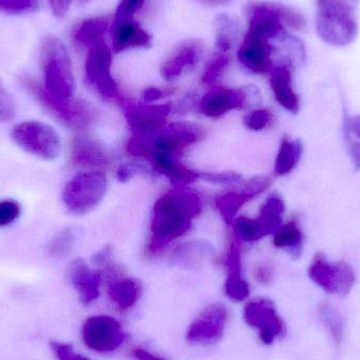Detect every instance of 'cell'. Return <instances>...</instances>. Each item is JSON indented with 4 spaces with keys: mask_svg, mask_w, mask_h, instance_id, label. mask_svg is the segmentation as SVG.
I'll use <instances>...</instances> for the list:
<instances>
[{
    "mask_svg": "<svg viewBox=\"0 0 360 360\" xmlns=\"http://www.w3.org/2000/svg\"><path fill=\"white\" fill-rule=\"evenodd\" d=\"M70 160L75 167L103 172L114 164L113 153L109 148L86 132H78L72 139Z\"/></svg>",
    "mask_w": 360,
    "mask_h": 360,
    "instance_id": "obj_13",
    "label": "cell"
},
{
    "mask_svg": "<svg viewBox=\"0 0 360 360\" xmlns=\"http://www.w3.org/2000/svg\"><path fill=\"white\" fill-rule=\"evenodd\" d=\"M199 179L210 184L220 186H235L243 184V177L236 172L224 171V172H199Z\"/></svg>",
    "mask_w": 360,
    "mask_h": 360,
    "instance_id": "obj_40",
    "label": "cell"
},
{
    "mask_svg": "<svg viewBox=\"0 0 360 360\" xmlns=\"http://www.w3.org/2000/svg\"><path fill=\"white\" fill-rule=\"evenodd\" d=\"M117 101L132 134H150L160 130L168 124L167 120L173 112L170 103H136L122 97Z\"/></svg>",
    "mask_w": 360,
    "mask_h": 360,
    "instance_id": "obj_10",
    "label": "cell"
},
{
    "mask_svg": "<svg viewBox=\"0 0 360 360\" xmlns=\"http://www.w3.org/2000/svg\"><path fill=\"white\" fill-rule=\"evenodd\" d=\"M302 153L304 146L300 139L283 137L275 158L274 174L277 177H285L291 174L300 165Z\"/></svg>",
    "mask_w": 360,
    "mask_h": 360,
    "instance_id": "obj_29",
    "label": "cell"
},
{
    "mask_svg": "<svg viewBox=\"0 0 360 360\" xmlns=\"http://www.w3.org/2000/svg\"><path fill=\"white\" fill-rule=\"evenodd\" d=\"M205 129L188 122H172L150 134L136 135L128 139L126 151L133 158L151 162L156 158L179 160L193 146L202 141Z\"/></svg>",
    "mask_w": 360,
    "mask_h": 360,
    "instance_id": "obj_2",
    "label": "cell"
},
{
    "mask_svg": "<svg viewBox=\"0 0 360 360\" xmlns=\"http://www.w3.org/2000/svg\"><path fill=\"white\" fill-rule=\"evenodd\" d=\"M11 139L21 150L40 160H53L60 154V137L56 131L37 120L16 124L11 131Z\"/></svg>",
    "mask_w": 360,
    "mask_h": 360,
    "instance_id": "obj_7",
    "label": "cell"
},
{
    "mask_svg": "<svg viewBox=\"0 0 360 360\" xmlns=\"http://www.w3.org/2000/svg\"><path fill=\"white\" fill-rule=\"evenodd\" d=\"M112 256H113V248L110 245H105V247L101 248V250H98V251L92 256L93 266L99 268V270L105 268L110 262H113Z\"/></svg>",
    "mask_w": 360,
    "mask_h": 360,
    "instance_id": "obj_46",
    "label": "cell"
},
{
    "mask_svg": "<svg viewBox=\"0 0 360 360\" xmlns=\"http://www.w3.org/2000/svg\"><path fill=\"white\" fill-rule=\"evenodd\" d=\"M274 4L283 25L294 31H304L306 29V18L300 11L292 8V6H285V4H278V2H274Z\"/></svg>",
    "mask_w": 360,
    "mask_h": 360,
    "instance_id": "obj_37",
    "label": "cell"
},
{
    "mask_svg": "<svg viewBox=\"0 0 360 360\" xmlns=\"http://www.w3.org/2000/svg\"><path fill=\"white\" fill-rule=\"evenodd\" d=\"M345 139L353 137L360 141V114L359 115L345 116L344 120Z\"/></svg>",
    "mask_w": 360,
    "mask_h": 360,
    "instance_id": "obj_45",
    "label": "cell"
},
{
    "mask_svg": "<svg viewBox=\"0 0 360 360\" xmlns=\"http://www.w3.org/2000/svg\"><path fill=\"white\" fill-rule=\"evenodd\" d=\"M20 205L16 201L11 199L0 201V228L13 224L20 216Z\"/></svg>",
    "mask_w": 360,
    "mask_h": 360,
    "instance_id": "obj_43",
    "label": "cell"
},
{
    "mask_svg": "<svg viewBox=\"0 0 360 360\" xmlns=\"http://www.w3.org/2000/svg\"><path fill=\"white\" fill-rule=\"evenodd\" d=\"M108 188L109 179L103 171H82L65 184L61 199L70 213L86 215L103 202Z\"/></svg>",
    "mask_w": 360,
    "mask_h": 360,
    "instance_id": "obj_6",
    "label": "cell"
},
{
    "mask_svg": "<svg viewBox=\"0 0 360 360\" xmlns=\"http://www.w3.org/2000/svg\"><path fill=\"white\" fill-rule=\"evenodd\" d=\"M201 4H205L207 6H224V4H228L231 0H198Z\"/></svg>",
    "mask_w": 360,
    "mask_h": 360,
    "instance_id": "obj_52",
    "label": "cell"
},
{
    "mask_svg": "<svg viewBox=\"0 0 360 360\" xmlns=\"http://www.w3.org/2000/svg\"><path fill=\"white\" fill-rule=\"evenodd\" d=\"M275 122V116L272 111L269 109H255L249 112L243 117V124L248 130L253 132H262L268 130L273 126Z\"/></svg>",
    "mask_w": 360,
    "mask_h": 360,
    "instance_id": "obj_35",
    "label": "cell"
},
{
    "mask_svg": "<svg viewBox=\"0 0 360 360\" xmlns=\"http://www.w3.org/2000/svg\"><path fill=\"white\" fill-rule=\"evenodd\" d=\"M319 316L333 342L336 345L342 344L346 330L342 312L330 302H323L319 307Z\"/></svg>",
    "mask_w": 360,
    "mask_h": 360,
    "instance_id": "obj_32",
    "label": "cell"
},
{
    "mask_svg": "<svg viewBox=\"0 0 360 360\" xmlns=\"http://www.w3.org/2000/svg\"><path fill=\"white\" fill-rule=\"evenodd\" d=\"M112 44L115 53H122L130 49L149 48L152 36L141 27L134 19L112 20Z\"/></svg>",
    "mask_w": 360,
    "mask_h": 360,
    "instance_id": "obj_24",
    "label": "cell"
},
{
    "mask_svg": "<svg viewBox=\"0 0 360 360\" xmlns=\"http://www.w3.org/2000/svg\"><path fill=\"white\" fill-rule=\"evenodd\" d=\"M75 243V234L71 229H65L57 233L48 245L49 255L52 257H63L70 254Z\"/></svg>",
    "mask_w": 360,
    "mask_h": 360,
    "instance_id": "obj_36",
    "label": "cell"
},
{
    "mask_svg": "<svg viewBox=\"0 0 360 360\" xmlns=\"http://www.w3.org/2000/svg\"><path fill=\"white\" fill-rule=\"evenodd\" d=\"M48 1L52 8L53 14L58 18H61L69 12L73 0H48Z\"/></svg>",
    "mask_w": 360,
    "mask_h": 360,
    "instance_id": "obj_49",
    "label": "cell"
},
{
    "mask_svg": "<svg viewBox=\"0 0 360 360\" xmlns=\"http://www.w3.org/2000/svg\"><path fill=\"white\" fill-rule=\"evenodd\" d=\"M229 65H230V57H229V55L216 52L212 56V58L207 61V65H205L202 77H201L203 84H215L224 75V72L228 69Z\"/></svg>",
    "mask_w": 360,
    "mask_h": 360,
    "instance_id": "obj_34",
    "label": "cell"
},
{
    "mask_svg": "<svg viewBox=\"0 0 360 360\" xmlns=\"http://www.w3.org/2000/svg\"><path fill=\"white\" fill-rule=\"evenodd\" d=\"M273 245L277 249L287 252L291 257L298 258L304 247V232L297 219L281 224L273 234Z\"/></svg>",
    "mask_w": 360,
    "mask_h": 360,
    "instance_id": "obj_30",
    "label": "cell"
},
{
    "mask_svg": "<svg viewBox=\"0 0 360 360\" xmlns=\"http://www.w3.org/2000/svg\"><path fill=\"white\" fill-rule=\"evenodd\" d=\"M285 205L283 197L277 193H272L266 197L256 216L259 226H262L264 235H273L283 224Z\"/></svg>",
    "mask_w": 360,
    "mask_h": 360,
    "instance_id": "obj_28",
    "label": "cell"
},
{
    "mask_svg": "<svg viewBox=\"0 0 360 360\" xmlns=\"http://www.w3.org/2000/svg\"><path fill=\"white\" fill-rule=\"evenodd\" d=\"M347 145H348L349 156L355 171H360V141L353 139V137H347Z\"/></svg>",
    "mask_w": 360,
    "mask_h": 360,
    "instance_id": "obj_47",
    "label": "cell"
},
{
    "mask_svg": "<svg viewBox=\"0 0 360 360\" xmlns=\"http://www.w3.org/2000/svg\"><path fill=\"white\" fill-rule=\"evenodd\" d=\"M39 8V0H0V14H31Z\"/></svg>",
    "mask_w": 360,
    "mask_h": 360,
    "instance_id": "obj_39",
    "label": "cell"
},
{
    "mask_svg": "<svg viewBox=\"0 0 360 360\" xmlns=\"http://www.w3.org/2000/svg\"><path fill=\"white\" fill-rule=\"evenodd\" d=\"M22 88L59 124L77 132H86L96 122L97 111L90 103L80 98L60 99L53 96L34 78L22 76Z\"/></svg>",
    "mask_w": 360,
    "mask_h": 360,
    "instance_id": "obj_3",
    "label": "cell"
},
{
    "mask_svg": "<svg viewBox=\"0 0 360 360\" xmlns=\"http://www.w3.org/2000/svg\"><path fill=\"white\" fill-rule=\"evenodd\" d=\"M202 198L186 188L174 186L155 201L150 222V254L162 250L181 238L192 228L193 222L201 213Z\"/></svg>",
    "mask_w": 360,
    "mask_h": 360,
    "instance_id": "obj_1",
    "label": "cell"
},
{
    "mask_svg": "<svg viewBox=\"0 0 360 360\" xmlns=\"http://www.w3.org/2000/svg\"><path fill=\"white\" fill-rule=\"evenodd\" d=\"M251 94L248 89L212 86L197 103V110L205 117L218 120L235 110L249 105Z\"/></svg>",
    "mask_w": 360,
    "mask_h": 360,
    "instance_id": "obj_14",
    "label": "cell"
},
{
    "mask_svg": "<svg viewBox=\"0 0 360 360\" xmlns=\"http://www.w3.org/2000/svg\"><path fill=\"white\" fill-rule=\"evenodd\" d=\"M135 359L137 360H166L164 357L158 356V355L152 354L149 351H146L145 349L137 348L133 351Z\"/></svg>",
    "mask_w": 360,
    "mask_h": 360,
    "instance_id": "obj_51",
    "label": "cell"
},
{
    "mask_svg": "<svg viewBox=\"0 0 360 360\" xmlns=\"http://www.w3.org/2000/svg\"><path fill=\"white\" fill-rule=\"evenodd\" d=\"M270 86L275 101L285 111L297 114L300 110V98L293 86L291 65L289 63L274 65L270 73Z\"/></svg>",
    "mask_w": 360,
    "mask_h": 360,
    "instance_id": "obj_23",
    "label": "cell"
},
{
    "mask_svg": "<svg viewBox=\"0 0 360 360\" xmlns=\"http://www.w3.org/2000/svg\"><path fill=\"white\" fill-rule=\"evenodd\" d=\"M229 311L221 304H210L191 323L186 331V342L193 345H213L224 335Z\"/></svg>",
    "mask_w": 360,
    "mask_h": 360,
    "instance_id": "obj_15",
    "label": "cell"
},
{
    "mask_svg": "<svg viewBox=\"0 0 360 360\" xmlns=\"http://www.w3.org/2000/svg\"><path fill=\"white\" fill-rule=\"evenodd\" d=\"M315 27L319 37L333 46H348L359 34L356 15L347 0H316Z\"/></svg>",
    "mask_w": 360,
    "mask_h": 360,
    "instance_id": "obj_4",
    "label": "cell"
},
{
    "mask_svg": "<svg viewBox=\"0 0 360 360\" xmlns=\"http://www.w3.org/2000/svg\"><path fill=\"white\" fill-rule=\"evenodd\" d=\"M82 335L86 346L98 353L113 352L126 340L120 323L107 315L86 319L82 326Z\"/></svg>",
    "mask_w": 360,
    "mask_h": 360,
    "instance_id": "obj_12",
    "label": "cell"
},
{
    "mask_svg": "<svg viewBox=\"0 0 360 360\" xmlns=\"http://www.w3.org/2000/svg\"><path fill=\"white\" fill-rule=\"evenodd\" d=\"M78 1H80V2H86V1H89V0H78Z\"/></svg>",
    "mask_w": 360,
    "mask_h": 360,
    "instance_id": "obj_53",
    "label": "cell"
},
{
    "mask_svg": "<svg viewBox=\"0 0 360 360\" xmlns=\"http://www.w3.org/2000/svg\"><path fill=\"white\" fill-rule=\"evenodd\" d=\"M145 2L146 0H120L112 20L120 21L133 19V16L136 14L137 11L143 8Z\"/></svg>",
    "mask_w": 360,
    "mask_h": 360,
    "instance_id": "obj_41",
    "label": "cell"
},
{
    "mask_svg": "<svg viewBox=\"0 0 360 360\" xmlns=\"http://www.w3.org/2000/svg\"><path fill=\"white\" fill-rule=\"evenodd\" d=\"M231 226H232L233 237L241 243H257L266 237L255 217L237 216L233 220Z\"/></svg>",
    "mask_w": 360,
    "mask_h": 360,
    "instance_id": "obj_33",
    "label": "cell"
},
{
    "mask_svg": "<svg viewBox=\"0 0 360 360\" xmlns=\"http://www.w3.org/2000/svg\"><path fill=\"white\" fill-rule=\"evenodd\" d=\"M238 23L229 15H219L215 20L216 52L228 54L236 44L238 37Z\"/></svg>",
    "mask_w": 360,
    "mask_h": 360,
    "instance_id": "obj_31",
    "label": "cell"
},
{
    "mask_svg": "<svg viewBox=\"0 0 360 360\" xmlns=\"http://www.w3.org/2000/svg\"><path fill=\"white\" fill-rule=\"evenodd\" d=\"M154 173L170 180L174 186L186 188L199 179V172L184 166L179 160L170 158H156L149 162Z\"/></svg>",
    "mask_w": 360,
    "mask_h": 360,
    "instance_id": "obj_25",
    "label": "cell"
},
{
    "mask_svg": "<svg viewBox=\"0 0 360 360\" xmlns=\"http://www.w3.org/2000/svg\"><path fill=\"white\" fill-rule=\"evenodd\" d=\"M205 51L199 39H186L177 44L168 58L162 63L160 75L166 82H175L198 65Z\"/></svg>",
    "mask_w": 360,
    "mask_h": 360,
    "instance_id": "obj_18",
    "label": "cell"
},
{
    "mask_svg": "<svg viewBox=\"0 0 360 360\" xmlns=\"http://www.w3.org/2000/svg\"><path fill=\"white\" fill-rule=\"evenodd\" d=\"M248 17V33L268 40L285 35V25L277 13L274 2H250Z\"/></svg>",
    "mask_w": 360,
    "mask_h": 360,
    "instance_id": "obj_20",
    "label": "cell"
},
{
    "mask_svg": "<svg viewBox=\"0 0 360 360\" xmlns=\"http://www.w3.org/2000/svg\"><path fill=\"white\" fill-rule=\"evenodd\" d=\"M16 107L10 93L0 80V122H10L15 117Z\"/></svg>",
    "mask_w": 360,
    "mask_h": 360,
    "instance_id": "obj_42",
    "label": "cell"
},
{
    "mask_svg": "<svg viewBox=\"0 0 360 360\" xmlns=\"http://www.w3.org/2000/svg\"><path fill=\"white\" fill-rule=\"evenodd\" d=\"M69 278L84 306L92 304L101 295L103 272L91 268L82 258L72 262L69 269Z\"/></svg>",
    "mask_w": 360,
    "mask_h": 360,
    "instance_id": "obj_22",
    "label": "cell"
},
{
    "mask_svg": "<svg viewBox=\"0 0 360 360\" xmlns=\"http://www.w3.org/2000/svg\"><path fill=\"white\" fill-rule=\"evenodd\" d=\"M237 58L245 70L257 75L270 74L274 68L270 40L248 32L237 51Z\"/></svg>",
    "mask_w": 360,
    "mask_h": 360,
    "instance_id": "obj_19",
    "label": "cell"
},
{
    "mask_svg": "<svg viewBox=\"0 0 360 360\" xmlns=\"http://www.w3.org/2000/svg\"><path fill=\"white\" fill-rule=\"evenodd\" d=\"M254 274H255V278L257 279L258 283H262V285H270L274 278V270L268 264H259L255 269Z\"/></svg>",
    "mask_w": 360,
    "mask_h": 360,
    "instance_id": "obj_48",
    "label": "cell"
},
{
    "mask_svg": "<svg viewBox=\"0 0 360 360\" xmlns=\"http://www.w3.org/2000/svg\"><path fill=\"white\" fill-rule=\"evenodd\" d=\"M309 278L319 288L333 295H348L352 291L356 275L346 262H330L325 254L319 252L308 269Z\"/></svg>",
    "mask_w": 360,
    "mask_h": 360,
    "instance_id": "obj_8",
    "label": "cell"
},
{
    "mask_svg": "<svg viewBox=\"0 0 360 360\" xmlns=\"http://www.w3.org/2000/svg\"><path fill=\"white\" fill-rule=\"evenodd\" d=\"M107 285V294L110 302L115 304L120 311L132 308L141 294V285L139 281L127 276L115 262H110L101 269Z\"/></svg>",
    "mask_w": 360,
    "mask_h": 360,
    "instance_id": "obj_17",
    "label": "cell"
},
{
    "mask_svg": "<svg viewBox=\"0 0 360 360\" xmlns=\"http://www.w3.org/2000/svg\"><path fill=\"white\" fill-rule=\"evenodd\" d=\"M154 173L151 165L145 164L139 160L124 162L116 169L115 177L120 182H127L141 174H151Z\"/></svg>",
    "mask_w": 360,
    "mask_h": 360,
    "instance_id": "obj_38",
    "label": "cell"
},
{
    "mask_svg": "<svg viewBox=\"0 0 360 360\" xmlns=\"http://www.w3.org/2000/svg\"><path fill=\"white\" fill-rule=\"evenodd\" d=\"M214 252L215 249L209 241L195 239L179 245L173 252L172 260L175 264L184 268H196L212 257Z\"/></svg>",
    "mask_w": 360,
    "mask_h": 360,
    "instance_id": "obj_26",
    "label": "cell"
},
{
    "mask_svg": "<svg viewBox=\"0 0 360 360\" xmlns=\"http://www.w3.org/2000/svg\"><path fill=\"white\" fill-rule=\"evenodd\" d=\"M169 93L167 91L162 90V89L148 88L143 91V101L148 103H158V101H160V99L164 98Z\"/></svg>",
    "mask_w": 360,
    "mask_h": 360,
    "instance_id": "obj_50",
    "label": "cell"
},
{
    "mask_svg": "<svg viewBox=\"0 0 360 360\" xmlns=\"http://www.w3.org/2000/svg\"><path fill=\"white\" fill-rule=\"evenodd\" d=\"M109 16L92 17L82 21L73 31V40L77 46L91 48L94 44L105 40V34L112 25Z\"/></svg>",
    "mask_w": 360,
    "mask_h": 360,
    "instance_id": "obj_27",
    "label": "cell"
},
{
    "mask_svg": "<svg viewBox=\"0 0 360 360\" xmlns=\"http://www.w3.org/2000/svg\"><path fill=\"white\" fill-rule=\"evenodd\" d=\"M50 346L56 360H92L84 355L78 354L71 345L51 342Z\"/></svg>",
    "mask_w": 360,
    "mask_h": 360,
    "instance_id": "obj_44",
    "label": "cell"
},
{
    "mask_svg": "<svg viewBox=\"0 0 360 360\" xmlns=\"http://www.w3.org/2000/svg\"><path fill=\"white\" fill-rule=\"evenodd\" d=\"M272 184V179L268 176H256L245 182L238 190L229 191L218 195L215 198V207L224 218L226 224L231 226L233 220L237 217L239 210L253 200L257 196L264 194Z\"/></svg>",
    "mask_w": 360,
    "mask_h": 360,
    "instance_id": "obj_16",
    "label": "cell"
},
{
    "mask_svg": "<svg viewBox=\"0 0 360 360\" xmlns=\"http://www.w3.org/2000/svg\"><path fill=\"white\" fill-rule=\"evenodd\" d=\"M112 51L105 40L89 48L84 63V77L86 84L105 101L122 97L117 82L112 75Z\"/></svg>",
    "mask_w": 360,
    "mask_h": 360,
    "instance_id": "obj_9",
    "label": "cell"
},
{
    "mask_svg": "<svg viewBox=\"0 0 360 360\" xmlns=\"http://www.w3.org/2000/svg\"><path fill=\"white\" fill-rule=\"evenodd\" d=\"M243 319L250 327L257 329L262 342L266 346L281 340L287 334V327L277 312L272 300L258 298L248 302L243 309Z\"/></svg>",
    "mask_w": 360,
    "mask_h": 360,
    "instance_id": "obj_11",
    "label": "cell"
},
{
    "mask_svg": "<svg viewBox=\"0 0 360 360\" xmlns=\"http://www.w3.org/2000/svg\"><path fill=\"white\" fill-rule=\"evenodd\" d=\"M40 63L46 90L57 98H73L76 89L73 68L69 52L60 39L53 35L44 38Z\"/></svg>",
    "mask_w": 360,
    "mask_h": 360,
    "instance_id": "obj_5",
    "label": "cell"
},
{
    "mask_svg": "<svg viewBox=\"0 0 360 360\" xmlns=\"http://www.w3.org/2000/svg\"><path fill=\"white\" fill-rule=\"evenodd\" d=\"M224 266L226 271L224 281V293L229 300L240 302L250 295L249 283L243 278V262H241V243L234 237L229 243L224 257Z\"/></svg>",
    "mask_w": 360,
    "mask_h": 360,
    "instance_id": "obj_21",
    "label": "cell"
}]
</instances>
